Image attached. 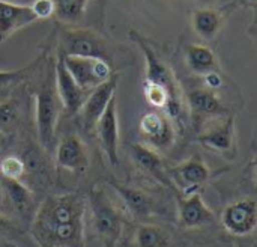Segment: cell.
Wrapping results in <instances>:
<instances>
[{
  "mask_svg": "<svg viewBox=\"0 0 257 247\" xmlns=\"http://www.w3.org/2000/svg\"><path fill=\"white\" fill-rule=\"evenodd\" d=\"M5 247H18L17 244H14V243H11L9 240L8 241H5Z\"/></svg>",
  "mask_w": 257,
  "mask_h": 247,
  "instance_id": "31",
  "label": "cell"
},
{
  "mask_svg": "<svg viewBox=\"0 0 257 247\" xmlns=\"http://www.w3.org/2000/svg\"><path fill=\"white\" fill-rule=\"evenodd\" d=\"M60 100L56 88L47 83L35 95V121L38 137L45 151H51L56 139V125L60 115Z\"/></svg>",
  "mask_w": 257,
  "mask_h": 247,
  "instance_id": "3",
  "label": "cell"
},
{
  "mask_svg": "<svg viewBox=\"0 0 257 247\" xmlns=\"http://www.w3.org/2000/svg\"><path fill=\"white\" fill-rule=\"evenodd\" d=\"M54 157H56L57 168L75 175L84 174L89 168L87 148L84 142L75 134L66 136L57 143Z\"/></svg>",
  "mask_w": 257,
  "mask_h": 247,
  "instance_id": "13",
  "label": "cell"
},
{
  "mask_svg": "<svg viewBox=\"0 0 257 247\" xmlns=\"http://www.w3.org/2000/svg\"><path fill=\"white\" fill-rule=\"evenodd\" d=\"M60 54V53H59ZM62 56L63 65L75 80V83L84 89L92 91L96 86L105 83L113 77L111 63L98 57H81V56Z\"/></svg>",
  "mask_w": 257,
  "mask_h": 247,
  "instance_id": "5",
  "label": "cell"
},
{
  "mask_svg": "<svg viewBox=\"0 0 257 247\" xmlns=\"http://www.w3.org/2000/svg\"><path fill=\"white\" fill-rule=\"evenodd\" d=\"M102 151L108 163L116 168L119 164V121H117V106L116 97H113L105 107L104 113L95 125Z\"/></svg>",
  "mask_w": 257,
  "mask_h": 247,
  "instance_id": "10",
  "label": "cell"
},
{
  "mask_svg": "<svg viewBox=\"0 0 257 247\" xmlns=\"http://www.w3.org/2000/svg\"><path fill=\"white\" fill-rule=\"evenodd\" d=\"M140 133L154 149H167L175 142V128L166 113L146 112L139 122Z\"/></svg>",
  "mask_w": 257,
  "mask_h": 247,
  "instance_id": "11",
  "label": "cell"
},
{
  "mask_svg": "<svg viewBox=\"0 0 257 247\" xmlns=\"http://www.w3.org/2000/svg\"><path fill=\"white\" fill-rule=\"evenodd\" d=\"M223 228L235 237H247L257 226V204L254 199H239L229 204L221 213Z\"/></svg>",
  "mask_w": 257,
  "mask_h": 247,
  "instance_id": "8",
  "label": "cell"
},
{
  "mask_svg": "<svg viewBox=\"0 0 257 247\" xmlns=\"http://www.w3.org/2000/svg\"><path fill=\"white\" fill-rule=\"evenodd\" d=\"M187 103L191 113V119L196 128L211 118L227 113V109L214 92V89H194L187 94Z\"/></svg>",
  "mask_w": 257,
  "mask_h": 247,
  "instance_id": "16",
  "label": "cell"
},
{
  "mask_svg": "<svg viewBox=\"0 0 257 247\" xmlns=\"http://www.w3.org/2000/svg\"><path fill=\"white\" fill-rule=\"evenodd\" d=\"M111 187L117 192L120 196L128 214L139 220H145L154 213V202L152 199L140 189L131 187V186H123L119 183H111Z\"/></svg>",
  "mask_w": 257,
  "mask_h": 247,
  "instance_id": "20",
  "label": "cell"
},
{
  "mask_svg": "<svg viewBox=\"0 0 257 247\" xmlns=\"http://www.w3.org/2000/svg\"><path fill=\"white\" fill-rule=\"evenodd\" d=\"M199 143L223 157L233 158L236 152V136H235V116H229L221 124L203 131L197 137Z\"/></svg>",
  "mask_w": 257,
  "mask_h": 247,
  "instance_id": "15",
  "label": "cell"
},
{
  "mask_svg": "<svg viewBox=\"0 0 257 247\" xmlns=\"http://www.w3.org/2000/svg\"><path fill=\"white\" fill-rule=\"evenodd\" d=\"M35 65H36V63H32V65H29V66L20 68V69H15V71H0V88L24 80V78L33 71Z\"/></svg>",
  "mask_w": 257,
  "mask_h": 247,
  "instance_id": "27",
  "label": "cell"
},
{
  "mask_svg": "<svg viewBox=\"0 0 257 247\" xmlns=\"http://www.w3.org/2000/svg\"><path fill=\"white\" fill-rule=\"evenodd\" d=\"M224 24V14L218 9L202 8L194 11L193 14V27L196 33L205 39L212 41L221 32Z\"/></svg>",
  "mask_w": 257,
  "mask_h": 247,
  "instance_id": "22",
  "label": "cell"
},
{
  "mask_svg": "<svg viewBox=\"0 0 257 247\" xmlns=\"http://www.w3.org/2000/svg\"><path fill=\"white\" fill-rule=\"evenodd\" d=\"M54 78H56V92H57V97L60 100V104L65 113L69 116L80 113L86 101V97L90 91L87 92L75 83V80L71 77V74L65 68L60 54L57 56V62L54 66Z\"/></svg>",
  "mask_w": 257,
  "mask_h": 247,
  "instance_id": "9",
  "label": "cell"
},
{
  "mask_svg": "<svg viewBox=\"0 0 257 247\" xmlns=\"http://www.w3.org/2000/svg\"><path fill=\"white\" fill-rule=\"evenodd\" d=\"M18 234H20V229L9 219V216L0 213V240L2 241H8L9 238L17 237Z\"/></svg>",
  "mask_w": 257,
  "mask_h": 247,
  "instance_id": "29",
  "label": "cell"
},
{
  "mask_svg": "<svg viewBox=\"0 0 257 247\" xmlns=\"http://www.w3.org/2000/svg\"><path fill=\"white\" fill-rule=\"evenodd\" d=\"M167 177L173 189H178L182 196L200 192V189L209 181L211 172L206 163L194 155L170 169H167Z\"/></svg>",
  "mask_w": 257,
  "mask_h": 247,
  "instance_id": "7",
  "label": "cell"
},
{
  "mask_svg": "<svg viewBox=\"0 0 257 247\" xmlns=\"http://www.w3.org/2000/svg\"><path fill=\"white\" fill-rule=\"evenodd\" d=\"M0 190L3 207L21 220L35 214V201L32 192L20 180H8L0 177ZM32 220V219H30Z\"/></svg>",
  "mask_w": 257,
  "mask_h": 247,
  "instance_id": "12",
  "label": "cell"
},
{
  "mask_svg": "<svg viewBox=\"0 0 257 247\" xmlns=\"http://www.w3.org/2000/svg\"><path fill=\"white\" fill-rule=\"evenodd\" d=\"M0 247H5V241H2V240H0Z\"/></svg>",
  "mask_w": 257,
  "mask_h": 247,
  "instance_id": "32",
  "label": "cell"
},
{
  "mask_svg": "<svg viewBox=\"0 0 257 247\" xmlns=\"http://www.w3.org/2000/svg\"><path fill=\"white\" fill-rule=\"evenodd\" d=\"M36 21L29 5H18L0 0V44L5 42L17 30Z\"/></svg>",
  "mask_w": 257,
  "mask_h": 247,
  "instance_id": "18",
  "label": "cell"
},
{
  "mask_svg": "<svg viewBox=\"0 0 257 247\" xmlns=\"http://www.w3.org/2000/svg\"><path fill=\"white\" fill-rule=\"evenodd\" d=\"M20 116L18 104L14 100H6L0 103V133H9L17 124Z\"/></svg>",
  "mask_w": 257,
  "mask_h": 247,
  "instance_id": "26",
  "label": "cell"
},
{
  "mask_svg": "<svg viewBox=\"0 0 257 247\" xmlns=\"http://www.w3.org/2000/svg\"><path fill=\"white\" fill-rule=\"evenodd\" d=\"M86 214L93 235L102 247H116L125 229V214L101 187H92L86 196Z\"/></svg>",
  "mask_w": 257,
  "mask_h": 247,
  "instance_id": "2",
  "label": "cell"
},
{
  "mask_svg": "<svg viewBox=\"0 0 257 247\" xmlns=\"http://www.w3.org/2000/svg\"><path fill=\"white\" fill-rule=\"evenodd\" d=\"M116 88H117V77L113 75L110 80H107L105 83L96 86L95 89H92L87 94L86 101H84V104H83V107L80 110L84 128H87L90 131L95 130V125H96L98 119L104 113V110L108 106L110 100L114 97Z\"/></svg>",
  "mask_w": 257,
  "mask_h": 247,
  "instance_id": "17",
  "label": "cell"
},
{
  "mask_svg": "<svg viewBox=\"0 0 257 247\" xmlns=\"http://www.w3.org/2000/svg\"><path fill=\"white\" fill-rule=\"evenodd\" d=\"M33 11L36 20H47L54 15V2L53 0H33L29 5Z\"/></svg>",
  "mask_w": 257,
  "mask_h": 247,
  "instance_id": "28",
  "label": "cell"
},
{
  "mask_svg": "<svg viewBox=\"0 0 257 247\" xmlns=\"http://www.w3.org/2000/svg\"><path fill=\"white\" fill-rule=\"evenodd\" d=\"M60 54L98 57L110 62V51L107 42L95 32L86 29L66 30L60 38Z\"/></svg>",
  "mask_w": 257,
  "mask_h": 247,
  "instance_id": "6",
  "label": "cell"
},
{
  "mask_svg": "<svg viewBox=\"0 0 257 247\" xmlns=\"http://www.w3.org/2000/svg\"><path fill=\"white\" fill-rule=\"evenodd\" d=\"M215 214L203 201L200 192L178 199V225L182 229H196L214 223Z\"/></svg>",
  "mask_w": 257,
  "mask_h": 247,
  "instance_id": "14",
  "label": "cell"
},
{
  "mask_svg": "<svg viewBox=\"0 0 257 247\" xmlns=\"http://www.w3.org/2000/svg\"><path fill=\"white\" fill-rule=\"evenodd\" d=\"M54 15L63 23H77L83 18L90 0H53Z\"/></svg>",
  "mask_w": 257,
  "mask_h": 247,
  "instance_id": "24",
  "label": "cell"
},
{
  "mask_svg": "<svg viewBox=\"0 0 257 247\" xmlns=\"http://www.w3.org/2000/svg\"><path fill=\"white\" fill-rule=\"evenodd\" d=\"M26 174V163L17 155H8L0 161V177L8 180H21Z\"/></svg>",
  "mask_w": 257,
  "mask_h": 247,
  "instance_id": "25",
  "label": "cell"
},
{
  "mask_svg": "<svg viewBox=\"0 0 257 247\" xmlns=\"http://www.w3.org/2000/svg\"><path fill=\"white\" fill-rule=\"evenodd\" d=\"M30 235L41 247H86V196H47L30 220Z\"/></svg>",
  "mask_w": 257,
  "mask_h": 247,
  "instance_id": "1",
  "label": "cell"
},
{
  "mask_svg": "<svg viewBox=\"0 0 257 247\" xmlns=\"http://www.w3.org/2000/svg\"><path fill=\"white\" fill-rule=\"evenodd\" d=\"M187 66L197 75H206L214 71H220L215 53L202 44H188L185 47Z\"/></svg>",
  "mask_w": 257,
  "mask_h": 247,
  "instance_id": "21",
  "label": "cell"
},
{
  "mask_svg": "<svg viewBox=\"0 0 257 247\" xmlns=\"http://www.w3.org/2000/svg\"><path fill=\"white\" fill-rule=\"evenodd\" d=\"M131 155L142 171H145L154 180L160 181L163 186L172 187V183L167 177V169L164 168L161 157L154 148H151L149 145L136 143L131 146Z\"/></svg>",
  "mask_w": 257,
  "mask_h": 247,
  "instance_id": "19",
  "label": "cell"
},
{
  "mask_svg": "<svg viewBox=\"0 0 257 247\" xmlns=\"http://www.w3.org/2000/svg\"><path fill=\"white\" fill-rule=\"evenodd\" d=\"M134 247H172L170 235L160 226L140 223L134 229Z\"/></svg>",
  "mask_w": 257,
  "mask_h": 247,
  "instance_id": "23",
  "label": "cell"
},
{
  "mask_svg": "<svg viewBox=\"0 0 257 247\" xmlns=\"http://www.w3.org/2000/svg\"><path fill=\"white\" fill-rule=\"evenodd\" d=\"M205 80H206V85L209 86V89H217L221 86L223 83V78H221V74L220 71H214V72H209L206 75H203Z\"/></svg>",
  "mask_w": 257,
  "mask_h": 247,
  "instance_id": "30",
  "label": "cell"
},
{
  "mask_svg": "<svg viewBox=\"0 0 257 247\" xmlns=\"http://www.w3.org/2000/svg\"><path fill=\"white\" fill-rule=\"evenodd\" d=\"M130 38L140 47L145 57V81L164 88L173 98L182 101L179 85L175 78L172 68L163 60V57L151 47L146 38H143L139 32L130 30Z\"/></svg>",
  "mask_w": 257,
  "mask_h": 247,
  "instance_id": "4",
  "label": "cell"
}]
</instances>
